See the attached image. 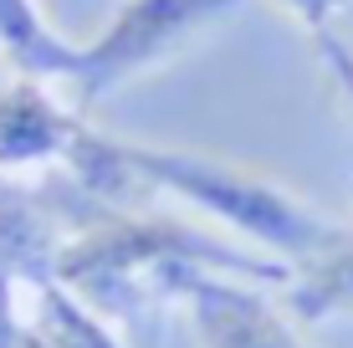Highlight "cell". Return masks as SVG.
Segmentation results:
<instances>
[{"label": "cell", "mask_w": 353, "mask_h": 348, "mask_svg": "<svg viewBox=\"0 0 353 348\" xmlns=\"http://www.w3.org/2000/svg\"><path fill=\"white\" fill-rule=\"evenodd\" d=\"M118 149H123V159L133 164L139 179L194 200L215 221L236 225L246 241L282 256L287 267L312 256L338 225L312 205H302L287 185L246 170V164H221V159H205V154H174V149H128V143H118Z\"/></svg>", "instance_id": "obj_1"}, {"label": "cell", "mask_w": 353, "mask_h": 348, "mask_svg": "<svg viewBox=\"0 0 353 348\" xmlns=\"http://www.w3.org/2000/svg\"><path fill=\"white\" fill-rule=\"evenodd\" d=\"M236 0H133L123 16L108 26L103 41H92L82 57H72V77H82V88H88V98L97 92L118 88L123 77L133 72L154 67L159 57L179 52V41L205 26L210 16H221L230 10Z\"/></svg>", "instance_id": "obj_2"}, {"label": "cell", "mask_w": 353, "mask_h": 348, "mask_svg": "<svg viewBox=\"0 0 353 348\" xmlns=\"http://www.w3.org/2000/svg\"><path fill=\"white\" fill-rule=\"evenodd\" d=\"M174 287L185 292L205 348H307L287 323V313H276L261 292L241 282H221L205 267H190Z\"/></svg>", "instance_id": "obj_3"}, {"label": "cell", "mask_w": 353, "mask_h": 348, "mask_svg": "<svg viewBox=\"0 0 353 348\" xmlns=\"http://www.w3.org/2000/svg\"><path fill=\"white\" fill-rule=\"evenodd\" d=\"M292 313L307 323L353 313V225H333V236L292 267Z\"/></svg>", "instance_id": "obj_4"}, {"label": "cell", "mask_w": 353, "mask_h": 348, "mask_svg": "<svg viewBox=\"0 0 353 348\" xmlns=\"http://www.w3.org/2000/svg\"><path fill=\"white\" fill-rule=\"evenodd\" d=\"M72 123L41 98V88L21 82L0 92V164H41L72 149Z\"/></svg>", "instance_id": "obj_5"}, {"label": "cell", "mask_w": 353, "mask_h": 348, "mask_svg": "<svg viewBox=\"0 0 353 348\" xmlns=\"http://www.w3.org/2000/svg\"><path fill=\"white\" fill-rule=\"evenodd\" d=\"M333 6H343V0H287V10H297V16H307V21H327Z\"/></svg>", "instance_id": "obj_6"}, {"label": "cell", "mask_w": 353, "mask_h": 348, "mask_svg": "<svg viewBox=\"0 0 353 348\" xmlns=\"http://www.w3.org/2000/svg\"><path fill=\"white\" fill-rule=\"evenodd\" d=\"M323 52H327V62H333V67H338V77H343V88H348V98H353V62H348V57H343V52H338V46H333V41H323Z\"/></svg>", "instance_id": "obj_7"}]
</instances>
